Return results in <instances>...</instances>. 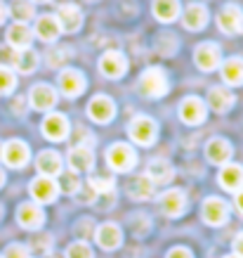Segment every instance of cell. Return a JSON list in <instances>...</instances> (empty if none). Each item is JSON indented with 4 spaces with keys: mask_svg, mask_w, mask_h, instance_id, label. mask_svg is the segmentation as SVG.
Masks as SVG:
<instances>
[{
    "mask_svg": "<svg viewBox=\"0 0 243 258\" xmlns=\"http://www.w3.org/2000/svg\"><path fill=\"white\" fill-rule=\"evenodd\" d=\"M140 90H142V95H147L151 100L163 97L168 93V76H165V71L158 69V67L144 69V74L140 76Z\"/></svg>",
    "mask_w": 243,
    "mask_h": 258,
    "instance_id": "cell-1",
    "label": "cell"
},
{
    "mask_svg": "<svg viewBox=\"0 0 243 258\" xmlns=\"http://www.w3.org/2000/svg\"><path fill=\"white\" fill-rule=\"evenodd\" d=\"M106 164L116 173H128V171H133L135 164H137V154H135V149L130 145L116 142V145H111L106 149Z\"/></svg>",
    "mask_w": 243,
    "mask_h": 258,
    "instance_id": "cell-2",
    "label": "cell"
},
{
    "mask_svg": "<svg viewBox=\"0 0 243 258\" xmlns=\"http://www.w3.org/2000/svg\"><path fill=\"white\" fill-rule=\"evenodd\" d=\"M128 131H130L133 142H137V145H142V147H149V145H154V142H156V138H158L156 121H154L151 116H144V114L135 116L133 121H130V125H128Z\"/></svg>",
    "mask_w": 243,
    "mask_h": 258,
    "instance_id": "cell-3",
    "label": "cell"
},
{
    "mask_svg": "<svg viewBox=\"0 0 243 258\" xmlns=\"http://www.w3.org/2000/svg\"><path fill=\"white\" fill-rule=\"evenodd\" d=\"M201 218L212 227H220L229 220V204L220 197H208L201 206Z\"/></svg>",
    "mask_w": 243,
    "mask_h": 258,
    "instance_id": "cell-4",
    "label": "cell"
},
{
    "mask_svg": "<svg viewBox=\"0 0 243 258\" xmlns=\"http://www.w3.org/2000/svg\"><path fill=\"white\" fill-rule=\"evenodd\" d=\"M29 192H31V197H33V202L36 204H52L57 197H59V185H57L55 178L38 175V178L31 180Z\"/></svg>",
    "mask_w": 243,
    "mask_h": 258,
    "instance_id": "cell-5",
    "label": "cell"
},
{
    "mask_svg": "<svg viewBox=\"0 0 243 258\" xmlns=\"http://www.w3.org/2000/svg\"><path fill=\"white\" fill-rule=\"evenodd\" d=\"M217 26L220 31H224L227 36H236V33H243V10L234 3H229L220 10L217 15Z\"/></svg>",
    "mask_w": 243,
    "mask_h": 258,
    "instance_id": "cell-6",
    "label": "cell"
},
{
    "mask_svg": "<svg viewBox=\"0 0 243 258\" xmlns=\"http://www.w3.org/2000/svg\"><path fill=\"white\" fill-rule=\"evenodd\" d=\"M31 159V149L24 140H10L3 145V161L10 168H24Z\"/></svg>",
    "mask_w": 243,
    "mask_h": 258,
    "instance_id": "cell-7",
    "label": "cell"
},
{
    "mask_svg": "<svg viewBox=\"0 0 243 258\" xmlns=\"http://www.w3.org/2000/svg\"><path fill=\"white\" fill-rule=\"evenodd\" d=\"M87 116L92 118L94 123H109L116 116V104L106 95H94L87 104Z\"/></svg>",
    "mask_w": 243,
    "mask_h": 258,
    "instance_id": "cell-8",
    "label": "cell"
},
{
    "mask_svg": "<svg viewBox=\"0 0 243 258\" xmlns=\"http://www.w3.org/2000/svg\"><path fill=\"white\" fill-rule=\"evenodd\" d=\"M194 62L201 71H215L222 62V52L217 43H201L194 50Z\"/></svg>",
    "mask_w": 243,
    "mask_h": 258,
    "instance_id": "cell-9",
    "label": "cell"
},
{
    "mask_svg": "<svg viewBox=\"0 0 243 258\" xmlns=\"http://www.w3.org/2000/svg\"><path fill=\"white\" fill-rule=\"evenodd\" d=\"M29 104L36 111H50L57 104V90L47 83H38L29 90Z\"/></svg>",
    "mask_w": 243,
    "mask_h": 258,
    "instance_id": "cell-10",
    "label": "cell"
},
{
    "mask_svg": "<svg viewBox=\"0 0 243 258\" xmlns=\"http://www.w3.org/2000/svg\"><path fill=\"white\" fill-rule=\"evenodd\" d=\"M43 135H45L47 140L52 142H62L66 140V135H69V118L64 116V114H47L43 118Z\"/></svg>",
    "mask_w": 243,
    "mask_h": 258,
    "instance_id": "cell-11",
    "label": "cell"
},
{
    "mask_svg": "<svg viewBox=\"0 0 243 258\" xmlns=\"http://www.w3.org/2000/svg\"><path fill=\"white\" fill-rule=\"evenodd\" d=\"M55 17H57V22H59V26H62V31H66V33H76V31H80V26H83V12H80V8L73 5V3L59 5Z\"/></svg>",
    "mask_w": 243,
    "mask_h": 258,
    "instance_id": "cell-12",
    "label": "cell"
},
{
    "mask_svg": "<svg viewBox=\"0 0 243 258\" xmlns=\"http://www.w3.org/2000/svg\"><path fill=\"white\" fill-rule=\"evenodd\" d=\"M128 69V59L123 52H118V50H109V52H104L102 59H99V71H102L106 79H120Z\"/></svg>",
    "mask_w": 243,
    "mask_h": 258,
    "instance_id": "cell-13",
    "label": "cell"
},
{
    "mask_svg": "<svg viewBox=\"0 0 243 258\" xmlns=\"http://www.w3.org/2000/svg\"><path fill=\"white\" fill-rule=\"evenodd\" d=\"M17 220H19V225H22L24 230H40L43 223H45V213H43V209H40L36 202H26L19 206Z\"/></svg>",
    "mask_w": 243,
    "mask_h": 258,
    "instance_id": "cell-14",
    "label": "cell"
},
{
    "mask_svg": "<svg viewBox=\"0 0 243 258\" xmlns=\"http://www.w3.org/2000/svg\"><path fill=\"white\" fill-rule=\"evenodd\" d=\"M158 204H161V211H163L168 218H177V216H182L184 209H187V197H184L182 189H168V192L161 195Z\"/></svg>",
    "mask_w": 243,
    "mask_h": 258,
    "instance_id": "cell-15",
    "label": "cell"
},
{
    "mask_svg": "<svg viewBox=\"0 0 243 258\" xmlns=\"http://www.w3.org/2000/svg\"><path fill=\"white\" fill-rule=\"evenodd\" d=\"M205 104L198 97H184L180 102V118L189 125H198L205 121Z\"/></svg>",
    "mask_w": 243,
    "mask_h": 258,
    "instance_id": "cell-16",
    "label": "cell"
},
{
    "mask_svg": "<svg viewBox=\"0 0 243 258\" xmlns=\"http://www.w3.org/2000/svg\"><path fill=\"white\" fill-rule=\"evenodd\" d=\"M59 90L66 97H78L85 90V76L78 69H64L59 74Z\"/></svg>",
    "mask_w": 243,
    "mask_h": 258,
    "instance_id": "cell-17",
    "label": "cell"
},
{
    "mask_svg": "<svg viewBox=\"0 0 243 258\" xmlns=\"http://www.w3.org/2000/svg\"><path fill=\"white\" fill-rule=\"evenodd\" d=\"M8 45L12 50H26V47H31V40H33V31L29 24L24 22H15L8 26Z\"/></svg>",
    "mask_w": 243,
    "mask_h": 258,
    "instance_id": "cell-18",
    "label": "cell"
},
{
    "mask_svg": "<svg viewBox=\"0 0 243 258\" xmlns=\"http://www.w3.org/2000/svg\"><path fill=\"white\" fill-rule=\"evenodd\" d=\"M36 168H38L40 175H47V178H59L62 175V157L52 152V149H45V152H40L38 157H36Z\"/></svg>",
    "mask_w": 243,
    "mask_h": 258,
    "instance_id": "cell-19",
    "label": "cell"
},
{
    "mask_svg": "<svg viewBox=\"0 0 243 258\" xmlns=\"http://www.w3.org/2000/svg\"><path fill=\"white\" fill-rule=\"evenodd\" d=\"M66 159H69V168L73 173L92 171V166H94V154L87 145H78V147L69 149V157Z\"/></svg>",
    "mask_w": 243,
    "mask_h": 258,
    "instance_id": "cell-20",
    "label": "cell"
},
{
    "mask_svg": "<svg viewBox=\"0 0 243 258\" xmlns=\"http://www.w3.org/2000/svg\"><path fill=\"white\" fill-rule=\"evenodd\" d=\"M205 24H208V10L201 3H191L184 8V15H182V26L187 31H201Z\"/></svg>",
    "mask_w": 243,
    "mask_h": 258,
    "instance_id": "cell-21",
    "label": "cell"
},
{
    "mask_svg": "<svg viewBox=\"0 0 243 258\" xmlns=\"http://www.w3.org/2000/svg\"><path fill=\"white\" fill-rule=\"evenodd\" d=\"M231 145H229V140H224V138H212L208 145H205V157H208V161L215 166H224L229 164V159H231Z\"/></svg>",
    "mask_w": 243,
    "mask_h": 258,
    "instance_id": "cell-22",
    "label": "cell"
},
{
    "mask_svg": "<svg viewBox=\"0 0 243 258\" xmlns=\"http://www.w3.org/2000/svg\"><path fill=\"white\" fill-rule=\"evenodd\" d=\"M217 182H220L227 192H241L243 189V166L224 164L220 175H217Z\"/></svg>",
    "mask_w": 243,
    "mask_h": 258,
    "instance_id": "cell-23",
    "label": "cell"
},
{
    "mask_svg": "<svg viewBox=\"0 0 243 258\" xmlns=\"http://www.w3.org/2000/svg\"><path fill=\"white\" fill-rule=\"evenodd\" d=\"M94 237H97V244L106 251L118 249L120 242H123V232H120V227L116 223H102V225L97 227V235Z\"/></svg>",
    "mask_w": 243,
    "mask_h": 258,
    "instance_id": "cell-24",
    "label": "cell"
},
{
    "mask_svg": "<svg viewBox=\"0 0 243 258\" xmlns=\"http://www.w3.org/2000/svg\"><path fill=\"white\" fill-rule=\"evenodd\" d=\"M62 33V26L57 22L55 15H40L36 19V36H38L43 43H55Z\"/></svg>",
    "mask_w": 243,
    "mask_h": 258,
    "instance_id": "cell-25",
    "label": "cell"
},
{
    "mask_svg": "<svg viewBox=\"0 0 243 258\" xmlns=\"http://www.w3.org/2000/svg\"><path fill=\"white\" fill-rule=\"evenodd\" d=\"M234 102H236V97L229 88L215 86V88H210V93H208V104H210V109L217 111V114H227V111L234 107Z\"/></svg>",
    "mask_w": 243,
    "mask_h": 258,
    "instance_id": "cell-26",
    "label": "cell"
},
{
    "mask_svg": "<svg viewBox=\"0 0 243 258\" xmlns=\"http://www.w3.org/2000/svg\"><path fill=\"white\" fill-rule=\"evenodd\" d=\"M151 12L156 17L158 22L163 24H170L175 22L177 17H180V0H154V5H151Z\"/></svg>",
    "mask_w": 243,
    "mask_h": 258,
    "instance_id": "cell-27",
    "label": "cell"
},
{
    "mask_svg": "<svg viewBox=\"0 0 243 258\" xmlns=\"http://www.w3.org/2000/svg\"><path fill=\"white\" fill-rule=\"evenodd\" d=\"M144 175L156 185V182H170V180L175 178V171H173V166L168 164L165 159H154V161H149Z\"/></svg>",
    "mask_w": 243,
    "mask_h": 258,
    "instance_id": "cell-28",
    "label": "cell"
},
{
    "mask_svg": "<svg viewBox=\"0 0 243 258\" xmlns=\"http://www.w3.org/2000/svg\"><path fill=\"white\" fill-rule=\"evenodd\" d=\"M222 81L227 86H243V59L231 57L227 62H222Z\"/></svg>",
    "mask_w": 243,
    "mask_h": 258,
    "instance_id": "cell-29",
    "label": "cell"
},
{
    "mask_svg": "<svg viewBox=\"0 0 243 258\" xmlns=\"http://www.w3.org/2000/svg\"><path fill=\"white\" fill-rule=\"evenodd\" d=\"M12 64L19 74H33L38 69V55L36 50L26 47V50H15V57H12Z\"/></svg>",
    "mask_w": 243,
    "mask_h": 258,
    "instance_id": "cell-30",
    "label": "cell"
},
{
    "mask_svg": "<svg viewBox=\"0 0 243 258\" xmlns=\"http://www.w3.org/2000/svg\"><path fill=\"white\" fill-rule=\"evenodd\" d=\"M128 195L137 199V202H144V199H151L154 197V182H151L147 175H137V178L128 185Z\"/></svg>",
    "mask_w": 243,
    "mask_h": 258,
    "instance_id": "cell-31",
    "label": "cell"
},
{
    "mask_svg": "<svg viewBox=\"0 0 243 258\" xmlns=\"http://www.w3.org/2000/svg\"><path fill=\"white\" fill-rule=\"evenodd\" d=\"M10 15L15 17V22H29L36 17V5H33L31 0H15L12 5H10Z\"/></svg>",
    "mask_w": 243,
    "mask_h": 258,
    "instance_id": "cell-32",
    "label": "cell"
},
{
    "mask_svg": "<svg viewBox=\"0 0 243 258\" xmlns=\"http://www.w3.org/2000/svg\"><path fill=\"white\" fill-rule=\"evenodd\" d=\"M71 59V47L69 45H55L50 52H47V64L50 67H62V64H66Z\"/></svg>",
    "mask_w": 243,
    "mask_h": 258,
    "instance_id": "cell-33",
    "label": "cell"
},
{
    "mask_svg": "<svg viewBox=\"0 0 243 258\" xmlns=\"http://www.w3.org/2000/svg\"><path fill=\"white\" fill-rule=\"evenodd\" d=\"M59 192H64V195H76L80 189V180H78V173H73V171H69V173H64V175H59Z\"/></svg>",
    "mask_w": 243,
    "mask_h": 258,
    "instance_id": "cell-34",
    "label": "cell"
},
{
    "mask_svg": "<svg viewBox=\"0 0 243 258\" xmlns=\"http://www.w3.org/2000/svg\"><path fill=\"white\" fill-rule=\"evenodd\" d=\"M17 88V76L10 67H0V95H10Z\"/></svg>",
    "mask_w": 243,
    "mask_h": 258,
    "instance_id": "cell-35",
    "label": "cell"
},
{
    "mask_svg": "<svg viewBox=\"0 0 243 258\" xmlns=\"http://www.w3.org/2000/svg\"><path fill=\"white\" fill-rule=\"evenodd\" d=\"M156 50L161 52V55L165 57H170L177 50V38H175L173 33H161L156 38Z\"/></svg>",
    "mask_w": 243,
    "mask_h": 258,
    "instance_id": "cell-36",
    "label": "cell"
},
{
    "mask_svg": "<svg viewBox=\"0 0 243 258\" xmlns=\"http://www.w3.org/2000/svg\"><path fill=\"white\" fill-rule=\"evenodd\" d=\"M31 249L38 251V253H52V235L38 232V235L31 239Z\"/></svg>",
    "mask_w": 243,
    "mask_h": 258,
    "instance_id": "cell-37",
    "label": "cell"
},
{
    "mask_svg": "<svg viewBox=\"0 0 243 258\" xmlns=\"http://www.w3.org/2000/svg\"><path fill=\"white\" fill-rule=\"evenodd\" d=\"M66 258H94V256H92L90 244L73 242V244H69V249H66Z\"/></svg>",
    "mask_w": 243,
    "mask_h": 258,
    "instance_id": "cell-38",
    "label": "cell"
},
{
    "mask_svg": "<svg viewBox=\"0 0 243 258\" xmlns=\"http://www.w3.org/2000/svg\"><path fill=\"white\" fill-rule=\"evenodd\" d=\"M87 182L92 185V189L97 195H109V192H113V187H116L113 178H90Z\"/></svg>",
    "mask_w": 243,
    "mask_h": 258,
    "instance_id": "cell-39",
    "label": "cell"
},
{
    "mask_svg": "<svg viewBox=\"0 0 243 258\" xmlns=\"http://www.w3.org/2000/svg\"><path fill=\"white\" fill-rule=\"evenodd\" d=\"M3 258H29V249L24 244H10Z\"/></svg>",
    "mask_w": 243,
    "mask_h": 258,
    "instance_id": "cell-40",
    "label": "cell"
},
{
    "mask_svg": "<svg viewBox=\"0 0 243 258\" xmlns=\"http://www.w3.org/2000/svg\"><path fill=\"white\" fill-rule=\"evenodd\" d=\"M168 258H194V256H191V251L184 249V246H175V249L168 251Z\"/></svg>",
    "mask_w": 243,
    "mask_h": 258,
    "instance_id": "cell-41",
    "label": "cell"
},
{
    "mask_svg": "<svg viewBox=\"0 0 243 258\" xmlns=\"http://www.w3.org/2000/svg\"><path fill=\"white\" fill-rule=\"evenodd\" d=\"M234 256L243 258V232H238V235L234 237Z\"/></svg>",
    "mask_w": 243,
    "mask_h": 258,
    "instance_id": "cell-42",
    "label": "cell"
},
{
    "mask_svg": "<svg viewBox=\"0 0 243 258\" xmlns=\"http://www.w3.org/2000/svg\"><path fill=\"white\" fill-rule=\"evenodd\" d=\"M234 206H236V211L243 216V189L241 192H236V197H234Z\"/></svg>",
    "mask_w": 243,
    "mask_h": 258,
    "instance_id": "cell-43",
    "label": "cell"
},
{
    "mask_svg": "<svg viewBox=\"0 0 243 258\" xmlns=\"http://www.w3.org/2000/svg\"><path fill=\"white\" fill-rule=\"evenodd\" d=\"M8 17H10V8L3 3V0H0V24H5V19H8Z\"/></svg>",
    "mask_w": 243,
    "mask_h": 258,
    "instance_id": "cell-44",
    "label": "cell"
},
{
    "mask_svg": "<svg viewBox=\"0 0 243 258\" xmlns=\"http://www.w3.org/2000/svg\"><path fill=\"white\" fill-rule=\"evenodd\" d=\"M5 185V173H3V168H0V187Z\"/></svg>",
    "mask_w": 243,
    "mask_h": 258,
    "instance_id": "cell-45",
    "label": "cell"
},
{
    "mask_svg": "<svg viewBox=\"0 0 243 258\" xmlns=\"http://www.w3.org/2000/svg\"><path fill=\"white\" fill-rule=\"evenodd\" d=\"M33 5H36V3H50V0H31Z\"/></svg>",
    "mask_w": 243,
    "mask_h": 258,
    "instance_id": "cell-46",
    "label": "cell"
},
{
    "mask_svg": "<svg viewBox=\"0 0 243 258\" xmlns=\"http://www.w3.org/2000/svg\"><path fill=\"white\" fill-rule=\"evenodd\" d=\"M0 159H3V142H0Z\"/></svg>",
    "mask_w": 243,
    "mask_h": 258,
    "instance_id": "cell-47",
    "label": "cell"
},
{
    "mask_svg": "<svg viewBox=\"0 0 243 258\" xmlns=\"http://www.w3.org/2000/svg\"><path fill=\"white\" fill-rule=\"evenodd\" d=\"M0 216H3V206H0Z\"/></svg>",
    "mask_w": 243,
    "mask_h": 258,
    "instance_id": "cell-48",
    "label": "cell"
},
{
    "mask_svg": "<svg viewBox=\"0 0 243 258\" xmlns=\"http://www.w3.org/2000/svg\"><path fill=\"white\" fill-rule=\"evenodd\" d=\"M227 258H238V256H227Z\"/></svg>",
    "mask_w": 243,
    "mask_h": 258,
    "instance_id": "cell-49",
    "label": "cell"
},
{
    "mask_svg": "<svg viewBox=\"0 0 243 258\" xmlns=\"http://www.w3.org/2000/svg\"><path fill=\"white\" fill-rule=\"evenodd\" d=\"M0 258H3V256H0Z\"/></svg>",
    "mask_w": 243,
    "mask_h": 258,
    "instance_id": "cell-50",
    "label": "cell"
}]
</instances>
